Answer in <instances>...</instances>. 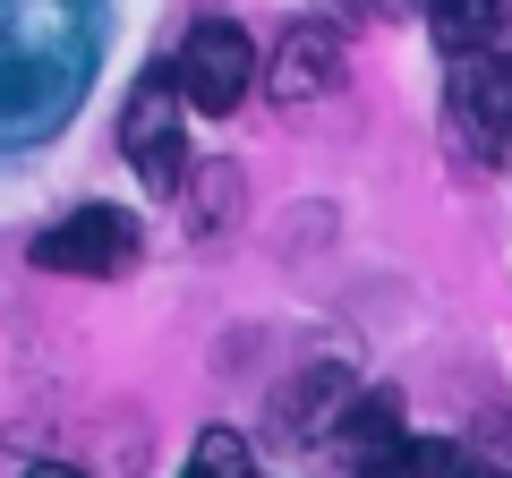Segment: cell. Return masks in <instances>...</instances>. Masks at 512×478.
Here are the masks:
<instances>
[{
    "label": "cell",
    "instance_id": "10",
    "mask_svg": "<svg viewBox=\"0 0 512 478\" xmlns=\"http://www.w3.org/2000/svg\"><path fill=\"white\" fill-rule=\"evenodd\" d=\"M478 461L461 453V444H436V436H402L384 461H367L359 478H470Z\"/></svg>",
    "mask_w": 512,
    "mask_h": 478
},
{
    "label": "cell",
    "instance_id": "13",
    "mask_svg": "<svg viewBox=\"0 0 512 478\" xmlns=\"http://www.w3.org/2000/svg\"><path fill=\"white\" fill-rule=\"evenodd\" d=\"M26 478H86V470H69V461H35Z\"/></svg>",
    "mask_w": 512,
    "mask_h": 478
},
{
    "label": "cell",
    "instance_id": "12",
    "mask_svg": "<svg viewBox=\"0 0 512 478\" xmlns=\"http://www.w3.org/2000/svg\"><path fill=\"white\" fill-rule=\"evenodd\" d=\"M180 478H256V461H248V444L231 427H214V436H197V453H188Z\"/></svg>",
    "mask_w": 512,
    "mask_h": 478
},
{
    "label": "cell",
    "instance_id": "3",
    "mask_svg": "<svg viewBox=\"0 0 512 478\" xmlns=\"http://www.w3.org/2000/svg\"><path fill=\"white\" fill-rule=\"evenodd\" d=\"M137 248H146L137 214H120V205H77V214H60L52 231L35 239V265H43V274L111 282V274H128V265H137Z\"/></svg>",
    "mask_w": 512,
    "mask_h": 478
},
{
    "label": "cell",
    "instance_id": "7",
    "mask_svg": "<svg viewBox=\"0 0 512 478\" xmlns=\"http://www.w3.org/2000/svg\"><path fill=\"white\" fill-rule=\"evenodd\" d=\"M393 444H402V402H393V393H359V385H350L342 419L325 427V453H350L367 470V461H384Z\"/></svg>",
    "mask_w": 512,
    "mask_h": 478
},
{
    "label": "cell",
    "instance_id": "5",
    "mask_svg": "<svg viewBox=\"0 0 512 478\" xmlns=\"http://www.w3.org/2000/svg\"><path fill=\"white\" fill-rule=\"evenodd\" d=\"M180 94H188V111H239L248 103V86H256V43L239 35L231 18H197L188 26V43H180Z\"/></svg>",
    "mask_w": 512,
    "mask_h": 478
},
{
    "label": "cell",
    "instance_id": "8",
    "mask_svg": "<svg viewBox=\"0 0 512 478\" xmlns=\"http://www.w3.org/2000/svg\"><path fill=\"white\" fill-rule=\"evenodd\" d=\"M342 402H350V376L342 368H316L299 393H282V402H274V427H282V436H299V444H325V427L342 419Z\"/></svg>",
    "mask_w": 512,
    "mask_h": 478
},
{
    "label": "cell",
    "instance_id": "1",
    "mask_svg": "<svg viewBox=\"0 0 512 478\" xmlns=\"http://www.w3.org/2000/svg\"><path fill=\"white\" fill-rule=\"evenodd\" d=\"M103 69V0H0V154L69 129Z\"/></svg>",
    "mask_w": 512,
    "mask_h": 478
},
{
    "label": "cell",
    "instance_id": "6",
    "mask_svg": "<svg viewBox=\"0 0 512 478\" xmlns=\"http://www.w3.org/2000/svg\"><path fill=\"white\" fill-rule=\"evenodd\" d=\"M256 86L274 94L282 111H299V103H316V94H333V86H342V35H333V26H316V18L282 26V43L256 60Z\"/></svg>",
    "mask_w": 512,
    "mask_h": 478
},
{
    "label": "cell",
    "instance_id": "14",
    "mask_svg": "<svg viewBox=\"0 0 512 478\" xmlns=\"http://www.w3.org/2000/svg\"><path fill=\"white\" fill-rule=\"evenodd\" d=\"M470 478H504V470H470Z\"/></svg>",
    "mask_w": 512,
    "mask_h": 478
},
{
    "label": "cell",
    "instance_id": "2",
    "mask_svg": "<svg viewBox=\"0 0 512 478\" xmlns=\"http://www.w3.org/2000/svg\"><path fill=\"white\" fill-rule=\"evenodd\" d=\"M120 154L137 163L146 188H188V94H180V69H146L128 86Z\"/></svg>",
    "mask_w": 512,
    "mask_h": 478
},
{
    "label": "cell",
    "instance_id": "4",
    "mask_svg": "<svg viewBox=\"0 0 512 478\" xmlns=\"http://www.w3.org/2000/svg\"><path fill=\"white\" fill-rule=\"evenodd\" d=\"M453 137L478 154V163H504L512 154V52L478 43V52H453Z\"/></svg>",
    "mask_w": 512,
    "mask_h": 478
},
{
    "label": "cell",
    "instance_id": "9",
    "mask_svg": "<svg viewBox=\"0 0 512 478\" xmlns=\"http://www.w3.org/2000/svg\"><path fill=\"white\" fill-rule=\"evenodd\" d=\"M419 9L444 35V52H478V43H495L512 26V0H419Z\"/></svg>",
    "mask_w": 512,
    "mask_h": 478
},
{
    "label": "cell",
    "instance_id": "11",
    "mask_svg": "<svg viewBox=\"0 0 512 478\" xmlns=\"http://www.w3.org/2000/svg\"><path fill=\"white\" fill-rule=\"evenodd\" d=\"M188 197H197V205H188V222H197V231L214 239L222 222H239V171H231V163H205V171H188Z\"/></svg>",
    "mask_w": 512,
    "mask_h": 478
}]
</instances>
